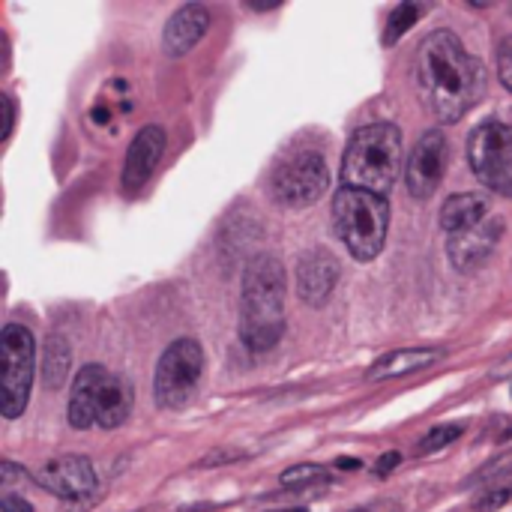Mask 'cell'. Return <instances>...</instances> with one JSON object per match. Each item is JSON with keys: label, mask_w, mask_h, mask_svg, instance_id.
Instances as JSON below:
<instances>
[{"label": "cell", "mask_w": 512, "mask_h": 512, "mask_svg": "<svg viewBox=\"0 0 512 512\" xmlns=\"http://www.w3.org/2000/svg\"><path fill=\"white\" fill-rule=\"evenodd\" d=\"M414 81L423 108L441 123H459L486 93L483 63L450 30H435L420 42Z\"/></svg>", "instance_id": "cell-1"}, {"label": "cell", "mask_w": 512, "mask_h": 512, "mask_svg": "<svg viewBox=\"0 0 512 512\" xmlns=\"http://www.w3.org/2000/svg\"><path fill=\"white\" fill-rule=\"evenodd\" d=\"M285 267L276 255H255L243 270L240 339L252 354H264L285 336Z\"/></svg>", "instance_id": "cell-2"}, {"label": "cell", "mask_w": 512, "mask_h": 512, "mask_svg": "<svg viewBox=\"0 0 512 512\" xmlns=\"http://www.w3.org/2000/svg\"><path fill=\"white\" fill-rule=\"evenodd\" d=\"M405 168V141L393 123H372L351 135L342 156V186L387 198Z\"/></svg>", "instance_id": "cell-3"}, {"label": "cell", "mask_w": 512, "mask_h": 512, "mask_svg": "<svg viewBox=\"0 0 512 512\" xmlns=\"http://www.w3.org/2000/svg\"><path fill=\"white\" fill-rule=\"evenodd\" d=\"M333 228L342 246L360 264L375 261L384 252L390 228V201L360 189H339L333 198Z\"/></svg>", "instance_id": "cell-4"}, {"label": "cell", "mask_w": 512, "mask_h": 512, "mask_svg": "<svg viewBox=\"0 0 512 512\" xmlns=\"http://www.w3.org/2000/svg\"><path fill=\"white\" fill-rule=\"evenodd\" d=\"M0 360H3L0 411L6 420H15L27 411L30 387H33V369H36V342L24 324H6L3 327Z\"/></svg>", "instance_id": "cell-5"}, {"label": "cell", "mask_w": 512, "mask_h": 512, "mask_svg": "<svg viewBox=\"0 0 512 512\" xmlns=\"http://www.w3.org/2000/svg\"><path fill=\"white\" fill-rule=\"evenodd\" d=\"M327 186H330V168L318 150H294L270 174L273 201L291 210L321 201Z\"/></svg>", "instance_id": "cell-6"}, {"label": "cell", "mask_w": 512, "mask_h": 512, "mask_svg": "<svg viewBox=\"0 0 512 512\" xmlns=\"http://www.w3.org/2000/svg\"><path fill=\"white\" fill-rule=\"evenodd\" d=\"M201 372H204V351H201V345L195 339H189V336L174 339L162 351V357L156 363V378H153L156 405L165 408V411L183 408L195 396Z\"/></svg>", "instance_id": "cell-7"}, {"label": "cell", "mask_w": 512, "mask_h": 512, "mask_svg": "<svg viewBox=\"0 0 512 512\" xmlns=\"http://www.w3.org/2000/svg\"><path fill=\"white\" fill-rule=\"evenodd\" d=\"M468 162L486 189L512 198V123L477 126L468 138Z\"/></svg>", "instance_id": "cell-8"}, {"label": "cell", "mask_w": 512, "mask_h": 512, "mask_svg": "<svg viewBox=\"0 0 512 512\" xmlns=\"http://www.w3.org/2000/svg\"><path fill=\"white\" fill-rule=\"evenodd\" d=\"M36 486L63 501L66 512H87L99 498V474L87 456H57L36 471Z\"/></svg>", "instance_id": "cell-9"}, {"label": "cell", "mask_w": 512, "mask_h": 512, "mask_svg": "<svg viewBox=\"0 0 512 512\" xmlns=\"http://www.w3.org/2000/svg\"><path fill=\"white\" fill-rule=\"evenodd\" d=\"M447 159H450V144H447V135L441 129H432L426 132L411 156H408V168H405V186L414 198H429L438 192L444 174H447Z\"/></svg>", "instance_id": "cell-10"}, {"label": "cell", "mask_w": 512, "mask_h": 512, "mask_svg": "<svg viewBox=\"0 0 512 512\" xmlns=\"http://www.w3.org/2000/svg\"><path fill=\"white\" fill-rule=\"evenodd\" d=\"M501 234H504V222L495 219V216H489L486 222H480V225H474V228H468L462 234H453L450 243H447V255H450L453 267L459 273L480 270L489 261V255L498 249Z\"/></svg>", "instance_id": "cell-11"}, {"label": "cell", "mask_w": 512, "mask_h": 512, "mask_svg": "<svg viewBox=\"0 0 512 512\" xmlns=\"http://www.w3.org/2000/svg\"><path fill=\"white\" fill-rule=\"evenodd\" d=\"M111 381V372L105 366H84L75 381H72V396H69V411L66 420L72 429H90L93 423H99V408H102V396L105 387Z\"/></svg>", "instance_id": "cell-12"}, {"label": "cell", "mask_w": 512, "mask_h": 512, "mask_svg": "<svg viewBox=\"0 0 512 512\" xmlns=\"http://www.w3.org/2000/svg\"><path fill=\"white\" fill-rule=\"evenodd\" d=\"M339 261L327 249H312L297 261V294L306 306H324L339 282Z\"/></svg>", "instance_id": "cell-13"}, {"label": "cell", "mask_w": 512, "mask_h": 512, "mask_svg": "<svg viewBox=\"0 0 512 512\" xmlns=\"http://www.w3.org/2000/svg\"><path fill=\"white\" fill-rule=\"evenodd\" d=\"M165 153V132L162 126H144L138 129V135L132 138L129 150H126V162H123V189L126 192H138L156 171L159 159Z\"/></svg>", "instance_id": "cell-14"}, {"label": "cell", "mask_w": 512, "mask_h": 512, "mask_svg": "<svg viewBox=\"0 0 512 512\" xmlns=\"http://www.w3.org/2000/svg\"><path fill=\"white\" fill-rule=\"evenodd\" d=\"M207 30H210V9L201 3H186L168 18L162 30V51L168 57H183L204 39Z\"/></svg>", "instance_id": "cell-15"}, {"label": "cell", "mask_w": 512, "mask_h": 512, "mask_svg": "<svg viewBox=\"0 0 512 512\" xmlns=\"http://www.w3.org/2000/svg\"><path fill=\"white\" fill-rule=\"evenodd\" d=\"M441 357L444 354L435 348H402V351H393V354H384L381 360H375L372 369L366 372V381L378 384V381H390V378H405V375L435 366Z\"/></svg>", "instance_id": "cell-16"}, {"label": "cell", "mask_w": 512, "mask_h": 512, "mask_svg": "<svg viewBox=\"0 0 512 512\" xmlns=\"http://www.w3.org/2000/svg\"><path fill=\"white\" fill-rule=\"evenodd\" d=\"M489 219V201L486 195L480 192H462V195H453L444 201L441 207V228L453 237V234H462L480 222Z\"/></svg>", "instance_id": "cell-17"}, {"label": "cell", "mask_w": 512, "mask_h": 512, "mask_svg": "<svg viewBox=\"0 0 512 512\" xmlns=\"http://www.w3.org/2000/svg\"><path fill=\"white\" fill-rule=\"evenodd\" d=\"M69 366H72V348L69 342L54 333L45 339V351H42V378H45V387L51 390H60L69 378Z\"/></svg>", "instance_id": "cell-18"}, {"label": "cell", "mask_w": 512, "mask_h": 512, "mask_svg": "<svg viewBox=\"0 0 512 512\" xmlns=\"http://www.w3.org/2000/svg\"><path fill=\"white\" fill-rule=\"evenodd\" d=\"M129 408H132V387L123 378L111 375V381L105 387V396H102V408H99V426L102 429L123 426L126 417H129Z\"/></svg>", "instance_id": "cell-19"}, {"label": "cell", "mask_w": 512, "mask_h": 512, "mask_svg": "<svg viewBox=\"0 0 512 512\" xmlns=\"http://www.w3.org/2000/svg\"><path fill=\"white\" fill-rule=\"evenodd\" d=\"M417 18H420V6H417V3H399V6L390 12L387 24H384V45H387V48L396 45V42L417 24Z\"/></svg>", "instance_id": "cell-20"}, {"label": "cell", "mask_w": 512, "mask_h": 512, "mask_svg": "<svg viewBox=\"0 0 512 512\" xmlns=\"http://www.w3.org/2000/svg\"><path fill=\"white\" fill-rule=\"evenodd\" d=\"M282 486L297 492V489H312V486H324L330 483V471L324 465H294L288 471H282Z\"/></svg>", "instance_id": "cell-21"}, {"label": "cell", "mask_w": 512, "mask_h": 512, "mask_svg": "<svg viewBox=\"0 0 512 512\" xmlns=\"http://www.w3.org/2000/svg\"><path fill=\"white\" fill-rule=\"evenodd\" d=\"M462 435V426H438V429H432L420 444H417V453H438V450H444L447 444H453L456 438Z\"/></svg>", "instance_id": "cell-22"}, {"label": "cell", "mask_w": 512, "mask_h": 512, "mask_svg": "<svg viewBox=\"0 0 512 512\" xmlns=\"http://www.w3.org/2000/svg\"><path fill=\"white\" fill-rule=\"evenodd\" d=\"M498 75H501L504 87L512 93V36L504 39L501 48H498Z\"/></svg>", "instance_id": "cell-23"}, {"label": "cell", "mask_w": 512, "mask_h": 512, "mask_svg": "<svg viewBox=\"0 0 512 512\" xmlns=\"http://www.w3.org/2000/svg\"><path fill=\"white\" fill-rule=\"evenodd\" d=\"M512 498V486H507V489H498V492H492V495H486L480 504H477V512H495L501 510L507 501Z\"/></svg>", "instance_id": "cell-24"}, {"label": "cell", "mask_w": 512, "mask_h": 512, "mask_svg": "<svg viewBox=\"0 0 512 512\" xmlns=\"http://www.w3.org/2000/svg\"><path fill=\"white\" fill-rule=\"evenodd\" d=\"M0 105H3V132H0V141H6L12 135V126H15V102L9 93H0Z\"/></svg>", "instance_id": "cell-25"}, {"label": "cell", "mask_w": 512, "mask_h": 512, "mask_svg": "<svg viewBox=\"0 0 512 512\" xmlns=\"http://www.w3.org/2000/svg\"><path fill=\"white\" fill-rule=\"evenodd\" d=\"M237 459H243V453H237V450H219V453H210L207 459H201V462H198V468L228 465V462H237Z\"/></svg>", "instance_id": "cell-26"}, {"label": "cell", "mask_w": 512, "mask_h": 512, "mask_svg": "<svg viewBox=\"0 0 512 512\" xmlns=\"http://www.w3.org/2000/svg\"><path fill=\"white\" fill-rule=\"evenodd\" d=\"M0 510L3 512H33V507H30L24 498H18V495H9V492H3V498H0Z\"/></svg>", "instance_id": "cell-27"}, {"label": "cell", "mask_w": 512, "mask_h": 512, "mask_svg": "<svg viewBox=\"0 0 512 512\" xmlns=\"http://www.w3.org/2000/svg\"><path fill=\"white\" fill-rule=\"evenodd\" d=\"M399 462H402V453H387V456H381V459H378V465H375V474H378V477H387V474H390V471H393Z\"/></svg>", "instance_id": "cell-28"}, {"label": "cell", "mask_w": 512, "mask_h": 512, "mask_svg": "<svg viewBox=\"0 0 512 512\" xmlns=\"http://www.w3.org/2000/svg\"><path fill=\"white\" fill-rule=\"evenodd\" d=\"M339 468H345V471H354V468H360V462H357V459H342V462H339Z\"/></svg>", "instance_id": "cell-29"}, {"label": "cell", "mask_w": 512, "mask_h": 512, "mask_svg": "<svg viewBox=\"0 0 512 512\" xmlns=\"http://www.w3.org/2000/svg\"><path fill=\"white\" fill-rule=\"evenodd\" d=\"M354 512H369V510H354Z\"/></svg>", "instance_id": "cell-30"}, {"label": "cell", "mask_w": 512, "mask_h": 512, "mask_svg": "<svg viewBox=\"0 0 512 512\" xmlns=\"http://www.w3.org/2000/svg\"><path fill=\"white\" fill-rule=\"evenodd\" d=\"M510 9H512V6H510Z\"/></svg>", "instance_id": "cell-31"}]
</instances>
